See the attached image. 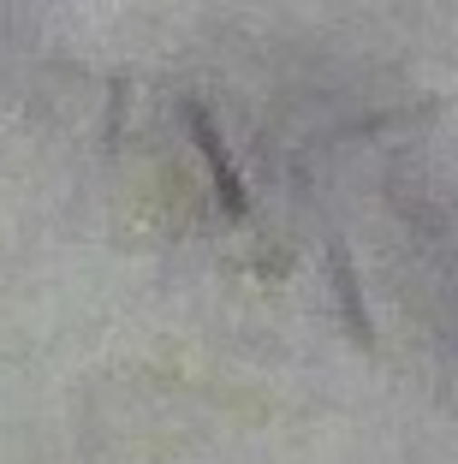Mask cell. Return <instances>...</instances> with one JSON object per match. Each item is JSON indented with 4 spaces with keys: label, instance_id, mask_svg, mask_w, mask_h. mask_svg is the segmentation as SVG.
<instances>
[{
    "label": "cell",
    "instance_id": "2",
    "mask_svg": "<svg viewBox=\"0 0 458 464\" xmlns=\"http://www.w3.org/2000/svg\"><path fill=\"white\" fill-rule=\"evenodd\" d=\"M327 286H334V304H339V322H346L351 345L364 357H375V322H369V304H364V280H357V262H351L346 238H327Z\"/></svg>",
    "mask_w": 458,
    "mask_h": 464
},
{
    "label": "cell",
    "instance_id": "1",
    "mask_svg": "<svg viewBox=\"0 0 458 464\" xmlns=\"http://www.w3.org/2000/svg\"><path fill=\"white\" fill-rule=\"evenodd\" d=\"M179 113H185V125H190V143H197V155L209 161V179H215L220 208H227L232 220H244V215H250V191H244L239 167H232V155H227V137H220L215 113L202 108L197 96H185V102H179Z\"/></svg>",
    "mask_w": 458,
    "mask_h": 464
},
{
    "label": "cell",
    "instance_id": "3",
    "mask_svg": "<svg viewBox=\"0 0 458 464\" xmlns=\"http://www.w3.org/2000/svg\"><path fill=\"white\" fill-rule=\"evenodd\" d=\"M125 108H132V78H113V90H108V150H120Z\"/></svg>",
    "mask_w": 458,
    "mask_h": 464
}]
</instances>
